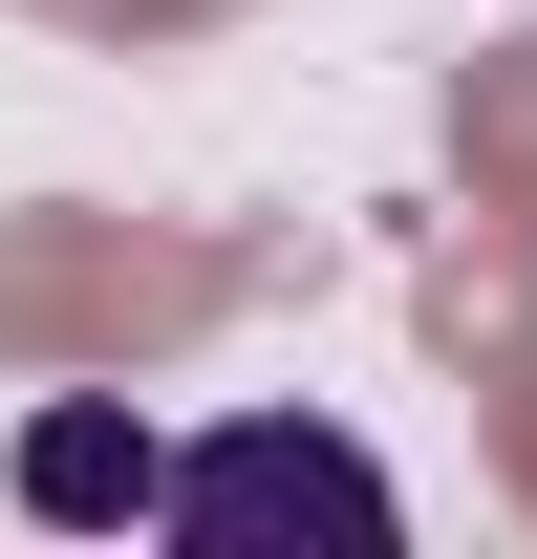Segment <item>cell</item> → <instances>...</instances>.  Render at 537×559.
Instances as JSON below:
<instances>
[{
    "instance_id": "cell-2",
    "label": "cell",
    "mask_w": 537,
    "mask_h": 559,
    "mask_svg": "<svg viewBox=\"0 0 537 559\" xmlns=\"http://www.w3.org/2000/svg\"><path fill=\"white\" fill-rule=\"evenodd\" d=\"M151 452L130 409H22V516H65V538H108V516H151Z\"/></svg>"
},
{
    "instance_id": "cell-1",
    "label": "cell",
    "mask_w": 537,
    "mask_h": 559,
    "mask_svg": "<svg viewBox=\"0 0 537 559\" xmlns=\"http://www.w3.org/2000/svg\"><path fill=\"white\" fill-rule=\"evenodd\" d=\"M151 538H194V559H259V538L387 559L408 495H387V452H366V430H323V409H237V430H194V452L151 474Z\"/></svg>"
}]
</instances>
